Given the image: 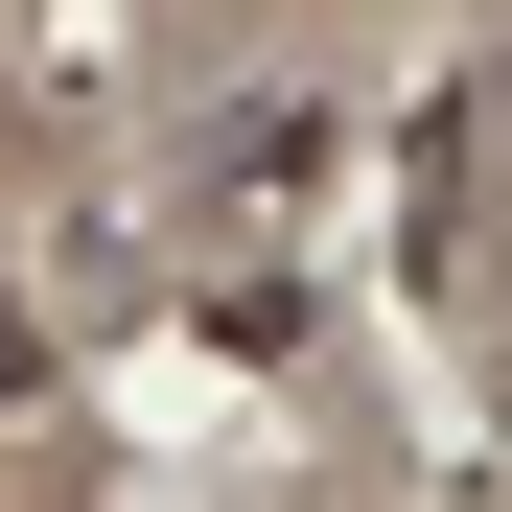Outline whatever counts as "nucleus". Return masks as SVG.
I'll list each match as a JSON object with an SVG mask.
<instances>
[{"label": "nucleus", "mask_w": 512, "mask_h": 512, "mask_svg": "<svg viewBox=\"0 0 512 512\" xmlns=\"http://www.w3.org/2000/svg\"><path fill=\"white\" fill-rule=\"evenodd\" d=\"M0 396H47V350H24V303H0Z\"/></svg>", "instance_id": "obj_1"}]
</instances>
